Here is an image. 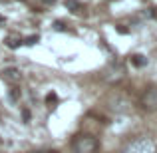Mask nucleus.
I'll return each mask as SVG.
<instances>
[{
	"label": "nucleus",
	"instance_id": "obj_1",
	"mask_svg": "<svg viewBox=\"0 0 157 153\" xmlns=\"http://www.w3.org/2000/svg\"><path fill=\"white\" fill-rule=\"evenodd\" d=\"M100 141L90 133H82L74 139V153H98Z\"/></svg>",
	"mask_w": 157,
	"mask_h": 153
},
{
	"label": "nucleus",
	"instance_id": "obj_7",
	"mask_svg": "<svg viewBox=\"0 0 157 153\" xmlns=\"http://www.w3.org/2000/svg\"><path fill=\"white\" fill-rule=\"evenodd\" d=\"M66 6H70V8L76 10V8H82V4L80 2H74V0H66Z\"/></svg>",
	"mask_w": 157,
	"mask_h": 153
},
{
	"label": "nucleus",
	"instance_id": "obj_5",
	"mask_svg": "<svg viewBox=\"0 0 157 153\" xmlns=\"http://www.w3.org/2000/svg\"><path fill=\"white\" fill-rule=\"evenodd\" d=\"M131 64H133L135 68H143V66L147 64V58L143 56V54H133V56H131Z\"/></svg>",
	"mask_w": 157,
	"mask_h": 153
},
{
	"label": "nucleus",
	"instance_id": "obj_3",
	"mask_svg": "<svg viewBox=\"0 0 157 153\" xmlns=\"http://www.w3.org/2000/svg\"><path fill=\"white\" fill-rule=\"evenodd\" d=\"M143 105L147 109H157V88H149L143 92V98H141Z\"/></svg>",
	"mask_w": 157,
	"mask_h": 153
},
{
	"label": "nucleus",
	"instance_id": "obj_2",
	"mask_svg": "<svg viewBox=\"0 0 157 153\" xmlns=\"http://www.w3.org/2000/svg\"><path fill=\"white\" fill-rule=\"evenodd\" d=\"M123 153H155V143L147 137H141V139H135L133 143L123 149Z\"/></svg>",
	"mask_w": 157,
	"mask_h": 153
},
{
	"label": "nucleus",
	"instance_id": "obj_4",
	"mask_svg": "<svg viewBox=\"0 0 157 153\" xmlns=\"http://www.w3.org/2000/svg\"><path fill=\"white\" fill-rule=\"evenodd\" d=\"M2 78H6V80H10V82H20L22 80V74H20V70H16V68H8V70L2 72Z\"/></svg>",
	"mask_w": 157,
	"mask_h": 153
},
{
	"label": "nucleus",
	"instance_id": "obj_8",
	"mask_svg": "<svg viewBox=\"0 0 157 153\" xmlns=\"http://www.w3.org/2000/svg\"><path fill=\"white\" fill-rule=\"evenodd\" d=\"M10 98H12V100H18V90H16V88H14V92H10Z\"/></svg>",
	"mask_w": 157,
	"mask_h": 153
},
{
	"label": "nucleus",
	"instance_id": "obj_6",
	"mask_svg": "<svg viewBox=\"0 0 157 153\" xmlns=\"http://www.w3.org/2000/svg\"><path fill=\"white\" fill-rule=\"evenodd\" d=\"M36 42H38V36H30V38L24 40V44H28V46H34Z\"/></svg>",
	"mask_w": 157,
	"mask_h": 153
}]
</instances>
